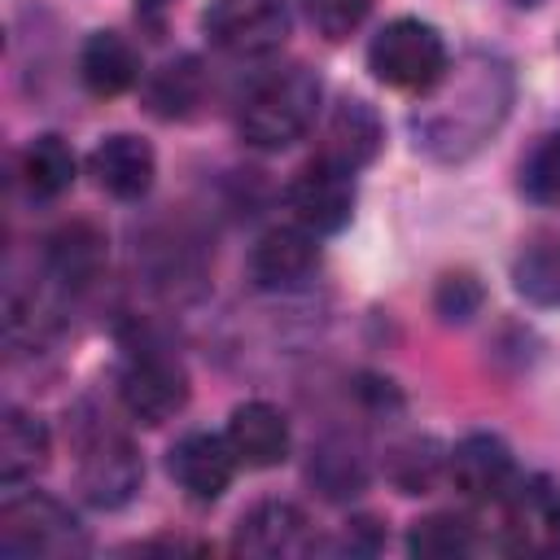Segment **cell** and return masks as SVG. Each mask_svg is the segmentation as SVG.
Listing matches in <instances>:
<instances>
[{
    "instance_id": "obj_12",
    "label": "cell",
    "mask_w": 560,
    "mask_h": 560,
    "mask_svg": "<svg viewBox=\"0 0 560 560\" xmlns=\"http://www.w3.org/2000/svg\"><path fill=\"white\" fill-rule=\"evenodd\" d=\"M315 267H319V245L315 232H306L302 223L267 228L249 249V276L258 289H298Z\"/></svg>"
},
{
    "instance_id": "obj_21",
    "label": "cell",
    "mask_w": 560,
    "mask_h": 560,
    "mask_svg": "<svg viewBox=\"0 0 560 560\" xmlns=\"http://www.w3.org/2000/svg\"><path fill=\"white\" fill-rule=\"evenodd\" d=\"M22 179L35 197H61L74 184V149L61 136H35L22 149Z\"/></svg>"
},
{
    "instance_id": "obj_20",
    "label": "cell",
    "mask_w": 560,
    "mask_h": 560,
    "mask_svg": "<svg viewBox=\"0 0 560 560\" xmlns=\"http://www.w3.org/2000/svg\"><path fill=\"white\" fill-rule=\"evenodd\" d=\"M48 464V429L39 416L9 407L0 420V481L18 486Z\"/></svg>"
},
{
    "instance_id": "obj_9",
    "label": "cell",
    "mask_w": 560,
    "mask_h": 560,
    "mask_svg": "<svg viewBox=\"0 0 560 560\" xmlns=\"http://www.w3.org/2000/svg\"><path fill=\"white\" fill-rule=\"evenodd\" d=\"M289 210L315 236L341 232L354 214V175L324 158H311L289 184Z\"/></svg>"
},
{
    "instance_id": "obj_28",
    "label": "cell",
    "mask_w": 560,
    "mask_h": 560,
    "mask_svg": "<svg viewBox=\"0 0 560 560\" xmlns=\"http://www.w3.org/2000/svg\"><path fill=\"white\" fill-rule=\"evenodd\" d=\"M433 306H438L442 319H455V324H464L468 315H477V306H481V284H477V276H468V271L442 276V284H438V293H433Z\"/></svg>"
},
{
    "instance_id": "obj_1",
    "label": "cell",
    "mask_w": 560,
    "mask_h": 560,
    "mask_svg": "<svg viewBox=\"0 0 560 560\" xmlns=\"http://www.w3.org/2000/svg\"><path fill=\"white\" fill-rule=\"evenodd\" d=\"M424 96L433 101L416 114L420 144L438 158H464L508 114V70L494 57H468L464 66H446Z\"/></svg>"
},
{
    "instance_id": "obj_15",
    "label": "cell",
    "mask_w": 560,
    "mask_h": 560,
    "mask_svg": "<svg viewBox=\"0 0 560 560\" xmlns=\"http://www.w3.org/2000/svg\"><path fill=\"white\" fill-rule=\"evenodd\" d=\"M381 140H385V131H381L376 109L368 101H359V96H346V101L332 105L315 158H324V162H332V166H341V171L354 175V171H363L376 158Z\"/></svg>"
},
{
    "instance_id": "obj_27",
    "label": "cell",
    "mask_w": 560,
    "mask_h": 560,
    "mask_svg": "<svg viewBox=\"0 0 560 560\" xmlns=\"http://www.w3.org/2000/svg\"><path fill=\"white\" fill-rule=\"evenodd\" d=\"M298 4H302L306 22H311L324 39H346L350 31L363 26V18H368V9H372V0H298Z\"/></svg>"
},
{
    "instance_id": "obj_5",
    "label": "cell",
    "mask_w": 560,
    "mask_h": 560,
    "mask_svg": "<svg viewBox=\"0 0 560 560\" xmlns=\"http://www.w3.org/2000/svg\"><path fill=\"white\" fill-rule=\"evenodd\" d=\"M144 481V459L127 433L92 424L79 433V490L92 508H122Z\"/></svg>"
},
{
    "instance_id": "obj_25",
    "label": "cell",
    "mask_w": 560,
    "mask_h": 560,
    "mask_svg": "<svg viewBox=\"0 0 560 560\" xmlns=\"http://www.w3.org/2000/svg\"><path fill=\"white\" fill-rule=\"evenodd\" d=\"M144 96H149V109L158 118H184L197 105V96H201V70H197V61L192 57H179V61L162 66L149 79Z\"/></svg>"
},
{
    "instance_id": "obj_11",
    "label": "cell",
    "mask_w": 560,
    "mask_h": 560,
    "mask_svg": "<svg viewBox=\"0 0 560 560\" xmlns=\"http://www.w3.org/2000/svg\"><path fill=\"white\" fill-rule=\"evenodd\" d=\"M171 477L179 481V490L197 503H214L228 486H232V472H236V451L228 442V433H184L175 446H171Z\"/></svg>"
},
{
    "instance_id": "obj_26",
    "label": "cell",
    "mask_w": 560,
    "mask_h": 560,
    "mask_svg": "<svg viewBox=\"0 0 560 560\" xmlns=\"http://www.w3.org/2000/svg\"><path fill=\"white\" fill-rule=\"evenodd\" d=\"M521 192L534 201H560V131L538 136L521 162Z\"/></svg>"
},
{
    "instance_id": "obj_13",
    "label": "cell",
    "mask_w": 560,
    "mask_h": 560,
    "mask_svg": "<svg viewBox=\"0 0 560 560\" xmlns=\"http://www.w3.org/2000/svg\"><path fill=\"white\" fill-rule=\"evenodd\" d=\"M232 551H241V556H306V551H315V538H311L302 508H293L284 499H262L241 516Z\"/></svg>"
},
{
    "instance_id": "obj_16",
    "label": "cell",
    "mask_w": 560,
    "mask_h": 560,
    "mask_svg": "<svg viewBox=\"0 0 560 560\" xmlns=\"http://www.w3.org/2000/svg\"><path fill=\"white\" fill-rule=\"evenodd\" d=\"M228 442L245 468H276L289 459V420L262 398L241 402L228 420Z\"/></svg>"
},
{
    "instance_id": "obj_6",
    "label": "cell",
    "mask_w": 560,
    "mask_h": 560,
    "mask_svg": "<svg viewBox=\"0 0 560 560\" xmlns=\"http://www.w3.org/2000/svg\"><path fill=\"white\" fill-rule=\"evenodd\" d=\"M503 551L516 556H560V481L529 472L516 477L512 490L499 499Z\"/></svg>"
},
{
    "instance_id": "obj_7",
    "label": "cell",
    "mask_w": 560,
    "mask_h": 560,
    "mask_svg": "<svg viewBox=\"0 0 560 560\" xmlns=\"http://www.w3.org/2000/svg\"><path fill=\"white\" fill-rule=\"evenodd\" d=\"M201 26L228 57H267L289 39V9L284 0H210Z\"/></svg>"
},
{
    "instance_id": "obj_10",
    "label": "cell",
    "mask_w": 560,
    "mask_h": 560,
    "mask_svg": "<svg viewBox=\"0 0 560 560\" xmlns=\"http://www.w3.org/2000/svg\"><path fill=\"white\" fill-rule=\"evenodd\" d=\"M446 477L468 503H499L521 472L503 438L468 433L446 451Z\"/></svg>"
},
{
    "instance_id": "obj_18",
    "label": "cell",
    "mask_w": 560,
    "mask_h": 560,
    "mask_svg": "<svg viewBox=\"0 0 560 560\" xmlns=\"http://www.w3.org/2000/svg\"><path fill=\"white\" fill-rule=\"evenodd\" d=\"M44 258H48V271H52L57 284H66V289H83V284H92V280L105 271V258H109V249H105V232L92 228V223H83V219L61 223V228L48 236Z\"/></svg>"
},
{
    "instance_id": "obj_24",
    "label": "cell",
    "mask_w": 560,
    "mask_h": 560,
    "mask_svg": "<svg viewBox=\"0 0 560 560\" xmlns=\"http://www.w3.org/2000/svg\"><path fill=\"white\" fill-rule=\"evenodd\" d=\"M407 551L411 556H433V560L468 556V551H477V525L468 516H455V512L420 516L407 529Z\"/></svg>"
},
{
    "instance_id": "obj_19",
    "label": "cell",
    "mask_w": 560,
    "mask_h": 560,
    "mask_svg": "<svg viewBox=\"0 0 560 560\" xmlns=\"http://www.w3.org/2000/svg\"><path fill=\"white\" fill-rule=\"evenodd\" d=\"M311 486L324 494V499H354L363 486H368V455L354 438H324L315 451H311V468H306Z\"/></svg>"
},
{
    "instance_id": "obj_4",
    "label": "cell",
    "mask_w": 560,
    "mask_h": 560,
    "mask_svg": "<svg viewBox=\"0 0 560 560\" xmlns=\"http://www.w3.org/2000/svg\"><path fill=\"white\" fill-rule=\"evenodd\" d=\"M88 551V534L74 521V512L66 503H57L52 494H9L0 508V556L13 560H61V556H83Z\"/></svg>"
},
{
    "instance_id": "obj_17",
    "label": "cell",
    "mask_w": 560,
    "mask_h": 560,
    "mask_svg": "<svg viewBox=\"0 0 560 560\" xmlns=\"http://www.w3.org/2000/svg\"><path fill=\"white\" fill-rule=\"evenodd\" d=\"M79 79L92 96H122L140 79V52L118 31H92L79 48Z\"/></svg>"
},
{
    "instance_id": "obj_22",
    "label": "cell",
    "mask_w": 560,
    "mask_h": 560,
    "mask_svg": "<svg viewBox=\"0 0 560 560\" xmlns=\"http://www.w3.org/2000/svg\"><path fill=\"white\" fill-rule=\"evenodd\" d=\"M442 472H446V451L433 438H402L385 455V477L402 494H429Z\"/></svg>"
},
{
    "instance_id": "obj_8",
    "label": "cell",
    "mask_w": 560,
    "mask_h": 560,
    "mask_svg": "<svg viewBox=\"0 0 560 560\" xmlns=\"http://www.w3.org/2000/svg\"><path fill=\"white\" fill-rule=\"evenodd\" d=\"M118 398L131 420L140 424H166L188 402V372L175 354L162 350H136L118 376Z\"/></svg>"
},
{
    "instance_id": "obj_23",
    "label": "cell",
    "mask_w": 560,
    "mask_h": 560,
    "mask_svg": "<svg viewBox=\"0 0 560 560\" xmlns=\"http://www.w3.org/2000/svg\"><path fill=\"white\" fill-rule=\"evenodd\" d=\"M512 280H516V293H525L529 302L560 306V241L556 236L529 241L512 262Z\"/></svg>"
},
{
    "instance_id": "obj_3",
    "label": "cell",
    "mask_w": 560,
    "mask_h": 560,
    "mask_svg": "<svg viewBox=\"0 0 560 560\" xmlns=\"http://www.w3.org/2000/svg\"><path fill=\"white\" fill-rule=\"evenodd\" d=\"M446 66H451V52L442 31L420 18H394L368 44V70L394 92L424 96L446 74Z\"/></svg>"
},
{
    "instance_id": "obj_30",
    "label": "cell",
    "mask_w": 560,
    "mask_h": 560,
    "mask_svg": "<svg viewBox=\"0 0 560 560\" xmlns=\"http://www.w3.org/2000/svg\"><path fill=\"white\" fill-rule=\"evenodd\" d=\"M512 4H525V9H534V4H542V0H512Z\"/></svg>"
},
{
    "instance_id": "obj_14",
    "label": "cell",
    "mask_w": 560,
    "mask_h": 560,
    "mask_svg": "<svg viewBox=\"0 0 560 560\" xmlns=\"http://www.w3.org/2000/svg\"><path fill=\"white\" fill-rule=\"evenodd\" d=\"M88 171H92V179H96L109 197H118V201H140V197L153 188L158 158H153L149 140H140V136H131V131H114V136H105V140L92 149Z\"/></svg>"
},
{
    "instance_id": "obj_29",
    "label": "cell",
    "mask_w": 560,
    "mask_h": 560,
    "mask_svg": "<svg viewBox=\"0 0 560 560\" xmlns=\"http://www.w3.org/2000/svg\"><path fill=\"white\" fill-rule=\"evenodd\" d=\"M376 547H381V521H376V516H354V521H346L341 551H376Z\"/></svg>"
},
{
    "instance_id": "obj_2",
    "label": "cell",
    "mask_w": 560,
    "mask_h": 560,
    "mask_svg": "<svg viewBox=\"0 0 560 560\" xmlns=\"http://www.w3.org/2000/svg\"><path fill=\"white\" fill-rule=\"evenodd\" d=\"M315 114H319V79L306 66H284L262 74L245 92L236 127L254 149H284L306 136Z\"/></svg>"
}]
</instances>
